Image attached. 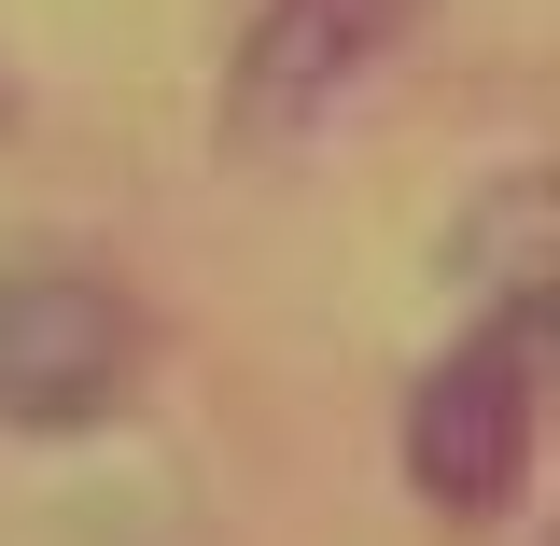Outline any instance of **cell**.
Masks as SVG:
<instances>
[{"label":"cell","mask_w":560,"mask_h":546,"mask_svg":"<svg viewBox=\"0 0 560 546\" xmlns=\"http://www.w3.org/2000/svg\"><path fill=\"white\" fill-rule=\"evenodd\" d=\"M533 350H547L533 294H504L477 337H448L420 364V393H407V490L434 519H504V504H518V477H533Z\"/></svg>","instance_id":"obj_1"},{"label":"cell","mask_w":560,"mask_h":546,"mask_svg":"<svg viewBox=\"0 0 560 546\" xmlns=\"http://www.w3.org/2000/svg\"><path fill=\"white\" fill-rule=\"evenodd\" d=\"M140 379H154V323L98 267H14L0 280V420L14 434L127 420Z\"/></svg>","instance_id":"obj_2"},{"label":"cell","mask_w":560,"mask_h":546,"mask_svg":"<svg viewBox=\"0 0 560 546\" xmlns=\"http://www.w3.org/2000/svg\"><path fill=\"white\" fill-rule=\"evenodd\" d=\"M0 127H14V84H0Z\"/></svg>","instance_id":"obj_4"},{"label":"cell","mask_w":560,"mask_h":546,"mask_svg":"<svg viewBox=\"0 0 560 546\" xmlns=\"http://www.w3.org/2000/svg\"><path fill=\"white\" fill-rule=\"evenodd\" d=\"M407 14L420 0H267L253 43H238V70H224V140H238V154L308 140L364 70L407 43Z\"/></svg>","instance_id":"obj_3"}]
</instances>
